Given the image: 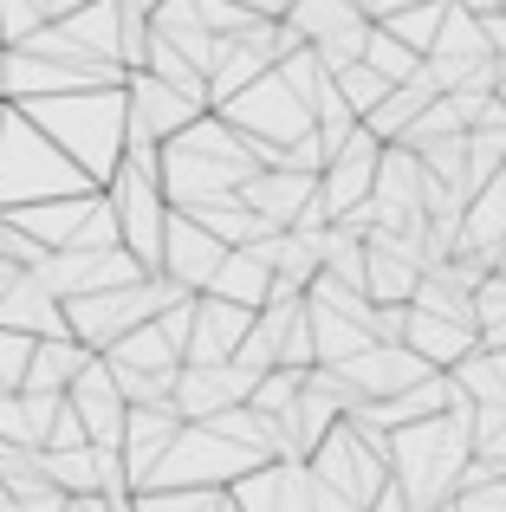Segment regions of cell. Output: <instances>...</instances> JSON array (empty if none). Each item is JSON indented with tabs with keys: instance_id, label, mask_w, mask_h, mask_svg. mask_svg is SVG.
Listing matches in <instances>:
<instances>
[{
	"instance_id": "cell-35",
	"label": "cell",
	"mask_w": 506,
	"mask_h": 512,
	"mask_svg": "<svg viewBox=\"0 0 506 512\" xmlns=\"http://www.w3.org/2000/svg\"><path fill=\"white\" fill-rule=\"evenodd\" d=\"M455 7H468V13H500V0H455Z\"/></svg>"
},
{
	"instance_id": "cell-32",
	"label": "cell",
	"mask_w": 506,
	"mask_h": 512,
	"mask_svg": "<svg viewBox=\"0 0 506 512\" xmlns=\"http://www.w3.org/2000/svg\"><path fill=\"white\" fill-rule=\"evenodd\" d=\"M455 512H506V480H494L481 493H455Z\"/></svg>"
},
{
	"instance_id": "cell-7",
	"label": "cell",
	"mask_w": 506,
	"mask_h": 512,
	"mask_svg": "<svg viewBox=\"0 0 506 512\" xmlns=\"http://www.w3.org/2000/svg\"><path fill=\"white\" fill-rule=\"evenodd\" d=\"M65 409L78 415V428H85L91 448H117V441H124L130 402L117 396V376H111V363H104V357H85V370H78L72 389H65Z\"/></svg>"
},
{
	"instance_id": "cell-34",
	"label": "cell",
	"mask_w": 506,
	"mask_h": 512,
	"mask_svg": "<svg viewBox=\"0 0 506 512\" xmlns=\"http://www.w3.org/2000/svg\"><path fill=\"white\" fill-rule=\"evenodd\" d=\"M370 512H409L403 487H396V480H383V487H377V500H370Z\"/></svg>"
},
{
	"instance_id": "cell-3",
	"label": "cell",
	"mask_w": 506,
	"mask_h": 512,
	"mask_svg": "<svg viewBox=\"0 0 506 512\" xmlns=\"http://www.w3.org/2000/svg\"><path fill=\"white\" fill-rule=\"evenodd\" d=\"M59 195H91V182L39 137L26 117H0V201H59Z\"/></svg>"
},
{
	"instance_id": "cell-30",
	"label": "cell",
	"mask_w": 506,
	"mask_h": 512,
	"mask_svg": "<svg viewBox=\"0 0 506 512\" xmlns=\"http://www.w3.org/2000/svg\"><path fill=\"white\" fill-rule=\"evenodd\" d=\"M26 357H33V338H20V331H0V396H20Z\"/></svg>"
},
{
	"instance_id": "cell-20",
	"label": "cell",
	"mask_w": 506,
	"mask_h": 512,
	"mask_svg": "<svg viewBox=\"0 0 506 512\" xmlns=\"http://www.w3.org/2000/svg\"><path fill=\"white\" fill-rule=\"evenodd\" d=\"M422 104H435V98L416 85V78H409V85H390V91H383V104H377L370 117H357V124H364L377 143H396V137H403V130L422 117Z\"/></svg>"
},
{
	"instance_id": "cell-28",
	"label": "cell",
	"mask_w": 506,
	"mask_h": 512,
	"mask_svg": "<svg viewBox=\"0 0 506 512\" xmlns=\"http://www.w3.org/2000/svg\"><path fill=\"white\" fill-rule=\"evenodd\" d=\"M299 389H305V370H266L260 383H253L247 409H260V415H286L292 402H299Z\"/></svg>"
},
{
	"instance_id": "cell-33",
	"label": "cell",
	"mask_w": 506,
	"mask_h": 512,
	"mask_svg": "<svg viewBox=\"0 0 506 512\" xmlns=\"http://www.w3.org/2000/svg\"><path fill=\"white\" fill-rule=\"evenodd\" d=\"M481 39H487V52L506 65V7L500 13H481Z\"/></svg>"
},
{
	"instance_id": "cell-26",
	"label": "cell",
	"mask_w": 506,
	"mask_h": 512,
	"mask_svg": "<svg viewBox=\"0 0 506 512\" xmlns=\"http://www.w3.org/2000/svg\"><path fill=\"white\" fill-rule=\"evenodd\" d=\"M331 91H338V104H344L351 117H370V111L383 104V91H390V85H383L370 65H344V72H331Z\"/></svg>"
},
{
	"instance_id": "cell-25",
	"label": "cell",
	"mask_w": 506,
	"mask_h": 512,
	"mask_svg": "<svg viewBox=\"0 0 506 512\" xmlns=\"http://www.w3.org/2000/svg\"><path fill=\"white\" fill-rule=\"evenodd\" d=\"M357 65H370V72H377L383 85H409V78L422 72V59H416V52H409V46H396V39L383 33L377 20H370V39H364V59H357Z\"/></svg>"
},
{
	"instance_id": "cell-4",
	"label": "cell",
	"mask_w": 506,
	"mask_h": 512,
	"mask_svg": "<svg viewBox=\"0 0 506 512\" xmlns=\"http://www.w3.org/2000/svg\"><path fill=\"white\" fill-rule=\"evenodd\" d=\"M305 474H312V512H370L377 487L390 480V467L338 422L312 454H305Z\"/></svg>"
},
{
	"instance_id": "cell-9",
	"label": "cell",
	"mask_w": 506,
	"mask_h": 512,
	"mask_svg": "<svg viewBox=\"0 0 506 512\" xmlns=\"http://www.w3.org/2000/svg\"><path fill=\"white\" fill-rule=\"evenodd\" d=\"M221 253H228L221 240H208L202 227L189 221V214L169 208V221H163V253H156V273L176 279L182 292H208V279H215Z\"/></svg>"
},
{
	"instance_id": "cell-13",
	"label": "cell",
	"mask_w": 506,
	"mask_h": 512,
	"mask_svg": "<svg viewBox=\"0 0 506 512\" xmlns=\"http://www.w3.org/2000/svg\"><path fill=\"white\" fill-rule=\"evenodd\" d=\"M474 344H481V331H468V325H448V318H429V312L403 318V350H416L429 370H455Z\"/></svg>"
},
{
	"instance_id": "cell-1",
	"label": "cell",
	"mask_w": 506,
	"mask_h": 512,
	"mask_svg": "<svg viewBox=\"0 0 506 512\" xmlns=\"http://www.w3.org/2000/svg\"><path fill=\"white\" fill-rule=\"evenodd\" d=\"M468 422H474V402H461V409H448V415H429V422L390 428V454H383V461H390V480L403 487L409 512H435V506L455 500L461 467L474 461Z\"/></svg>"
},
{
	"instance_id": "cell-11",
	"label": "cell",
	"mask_w": 506,
	"mask_h": 512,
	"mask_svg": "<svg viewBox=\"0 0 506 512\" xmlns=\"http://www.w3.org/2000/svg\"><path fill=\"white\" fill-rule=\"evenodd\" d=\"M377 156H383V143L370 137L364 124H357V137L344 143V150L331 156L325 169H318V201H325L331 221H338L344 208H357V201H370V182H377Z\"/></svg>"
},
{
	"instance_id": "cell-21",
	"label": "cell",
	"mask_w": 506,
	"mask_h": 512,
	"mask_svg": "<svg viewBox=\"0 0 506 512\" xmlns=\"http://www.w3.org/2000/svg\"><path fill=\"white\" fill-rule=\"evenodd\" d=\"M409 312H429V318H448V325L481 331V325H474V292H461L448 273H422L416 292H409Z\"/></svg>"
},
{
	"instance_id": "cell-38",
	"label": "cell",
	"mask_w": 506,
	"mask_h": 512,
	"mask_svg": "<svg viewBox=\"0 0 506 512\" xmlns=\"http://www.w3.org/2000/svg\"><path fill=\"white\" fill-rule=\"evenodd\" d=\"M500 266H506V240H500Z\"/></svg>"
},
{
	"instance_id": "cell-8",
	"label": "cell",
	"mask_w": 506,
	"mask_h": 512,
	"mask_svg": "<svg viewBox=\"0 0 506 512\" xmlns=\"http://www.w3.org/2000/svg\"><path fill=\"white\" fill-rule=\"evenodd\" d=\"M331 370H338L364 402H390V396H403V389H416L422 376H429V363H422L416 350H403V344H370V350H357V357L331 363Z\"/></svg>"
},
{
	"instance_id": "cell-15",
	"label": "cell",
	"mask_w": 506,
	"mask_h": 512,
	"mask_svg": "<svg viewBox=\"0 0 506 512\" xmlns=\"http://www.w3.org/2000/svg\"><path fill=\"white\" fill-rule=\"evenodd\" d=\"M85 357H91V350L72 344V338H33V357H26L20 389H26V396H65L72 376L85 370Z\"/></svg>"
},
{
	"instance_id": "cell-37",
	"label": "cell",
	"mask_w": 506,
	"mask_h": 512,
	"mask_svg": "<svg viewBox=\"0 0 506 512\" xmlns=\"http://www.w3.org/2000/svg\"><path fill=\"white\" fill-rule=\"evenodd\" d=\"M435 512H455V500H448V506H435Z\"/></svg>"
},
{
	"instance_id": "cell-17",
	"label": "cell",
	"mask_w": 506,
	"mask_h": 512,
	"mask_svg": "<svg viewBox=\"0 0 506 512\" xmlns=\"http://www.w3.org/2000/svg\"><path fill=\"white\" fill-rule=\"evenodd\" d=\"M448 376H455V389L474 402V409H506V350H481V344H474Z\"/></svg>"
},
{
	"instance_id": "cell-2",
	"label": "cell",
	"mask_w": 506,
	"mask_h": 512,
	"mask_svg": "<svg viewBox=\"0 0 506 512\" xmlns=\"http://www.w3.org/2000/svg\"><path fill=\"white\" fill-rule=\"evenodd\" d=\"M26 124L52 143L91 188H104L124 163V91H65V98H33Z\"/></svg>"
},
{
	"instance_id": "cell-29",
	"label": "cell",
	"mask_w": 506,
	"mask_h": 512,
	"mask_svg": "<svg viewBox=\"0 0 506 512\" xmlns=\"http://www.w3.org/2000/svg\"><path fill=\"white\" fill-rule=\"evenodd\" d=\"M137 512H221V493L215 487H156V493H137Z\"/></svg>"
},
{
	"instance_id": "cell-18",
	"label": "cell",
	"mask_w": 506,
	"mask_h": 512,
	"mask_svg": "<svg viewBox=\"0 0 506 512\" xmlns=\"http://www.w3.org/2000/svg\"><path fill=\"white\" fill-rule=\"evenodd\" d=\"M176 214H189L195 227H202L208 240H221V247H253V240L266 234L260 221L241 208V195H221V201H195V208H176Z\"/></svg>"
},
{
	"instance_id": "cell-27",
	"label": "cell",
	"mask_w": 506,
	"mask_h": 512,
	"mask_svg": "<svg viewBox=\"0 0 506 512\" xmlns=\"http://www.w3.org/2000/svg\"><path fill=\"white\" fill-rule=\"evenodd\" d=\"M468 435H474V461H487L506 480V409H474Z\"/></svg>"
},
{
	"instance_id": "cell-6",
	"label": "cell",
	"mask_w": 506,
	"mask_h": 512,
	"mask_svg": "<svg viewBox=\"0 0 506 512\" xmlns=\"http://www.w3.org/2000/svg\"><path fill=\"white\" fill-rule=\"evenodd\" d=\"M253 467L260 461H253L247 448L208 435L202 422H182L176 441L163 448V461H156V474L143 480V493H156V487H215V493H228L241 474H253Z\"/></svg>"
},
{
	"instance_id": "cell-24",
	"label": "cell",
	"mask_w": 506,
	"mask_h": 512,
	"mask_svg": "<svg viewBox=\"0 0 506 512\" xmlns=\"http://www.w3.org/2000/svg\"><path fill=\"white\" fill-rule=\"evenodd\" d=\"M442 13H448V0H416V7L390 13V20H377V26L396 39V46H409V52L422 59V52L435 46V33H442Z\"/></svg>"
},
{
	"instance_id": "cell-14",
	"label": "cell",
	"mask_w": 506,
	"mask_h": 512,
	"mask_svg": "<svg viewBox=\"0 0 506 512\" xmlns=\"http://www.w3.org/2000/svg\"><path fill=\"white\" fill-rule=\"evenodd\" d=\"M500 240H506V169L487 188H474L468 208H461V247L468 253H487L500 266Z\"/></svg>"
},
{
	"instance_id": "cell-31",
	"label": "cell",
	"mask_w": 506,
	"mask_h": 512,
	"mask_svg": "<svg viewBox=\"0 0 506 512\" xmlns=\"http://www.w3.org/2000/svg\"><path fill=\"white\" fill-rule=\"evenodd\" d=\"M506 318V273L494 266V273L474 286V325H500Z\"/></svg>"
},
{
	"instance_id": "cell-23",
	"label": "cell",
	"mask_w": 506,
	"mask_h": 512,
	"mask_svg": "<svg viewBox=\"0 0 506 512\" xmlns=\"http://www.w3.org/2000/svg\"><path fill=\"white\" fill-rule=\"evenodd\" d=\"M422 59H494V52H487V39H481V13H468V7H455V0H448L442 33H435V46L422 52Z\"/></svg>"
},
{
	"instance_id": "cell-12",
	"label": "cell",
	"mask_w": 506,
	"mask_h": 512,
	"mask_svg": "<svg viewBox=\"0 0 506 512\" xmlns=\"http://www.w3.org/2000/svg\"><path fill=\"white\" fill-rule=\"evenodd\" d=\"M253 331V312L228 299H208V292H195V318H189V350H182V363L189 370H208V363H228L234 344H241Z\"/></svg>"
},
{
	"instance_id": "cell-36",
	"label": "cell",
	"mask_w": 506,
	"mask_h": 512,
	"mask_svg": "<svg viewBox=\"0 0 506 512\" xmlns=\"http://www.w3.org/2000/svg\"><path fill=\"white\" fill-rule=\"evenodd\" d=\"M221 512H234V500H228V493H221Z\"/></svg>"
},
{
	"instance_id": "cell-22",
	"label": "cell",
	"mask_w": 506,
	"mask_h": 512,
	"mask_svg": "<svg viewBox=\"0 0 506 512\" xmlns=\"http://www.w3.org/2000/svg\"><path fill=\"white\" fill-rule=\"evenodd\" d=\"M364 13H357V0H292L286 7V26L305 39V46H318V39L344 33V26H357Z\"/></svg>"
},
{
	"instance_id": "cell-16",
	"label": "cell",
	"mask_w": 506,
	"mask_h": 512,
	"mask_svg": "<svg viewBox=\"0 0 506 512\" xmlns=\"http://www.w3.org/2000/svg\"><path fill=\"white\" fill-rule=\"evenodd\" d=\"M266 286H273V273H266L260 253L228 247V253H221V266H215V279H208V299H228V305H241V312H260Z\"/></svg>"
},
{
	"instance_id": "cell-5",
	"label": "cell",
	"mask_w": 506,
	"mask_h": 512,
	"mask_svg": "<svg viewBox=\"0 0 506 512\" xmlns=\"http://www.w3.org/2000/svg\"><path fill=\"white\" fill-rule=\"evenodd\" d=\"M215 117H221L228 130H241L253 150H260V169H273V156L312 130V111H305V104L292 98L286 85H279V72H266L260 85L234 91L228 104H215Z\"/></svg>"
},
{
	"instance_id": "cell-19",
	"label": "cell",
	"mask_w": 506,
	"mask_h": 512,
	"mask_svg": "<svg viewBox=\"0 0 506 512\" xmlns=\"http://www.w3.org/2000/svg\"><path fill=\"white\" fill-rule=\"evenodd\" d=\"M305 325H312V357L318 363H344L357 350H370V331L344 312H325V305H305Z\"/></svg>"
},
{
	"instance_id": "cell-10",
	"label": "cell",
	"mask_w": 506,
	"mask_h": 512,
	"mask_svg": "<svg viewBox=\"0 0 506 512\" xmlns=\"http://www.w3.org/2000/svg\"><path fill=\"white\" fill-rule=\"evenodd\" d=\"M234 512H312V474L305 461H260L228 487Z\"/></svg>"
}]
</instances>
